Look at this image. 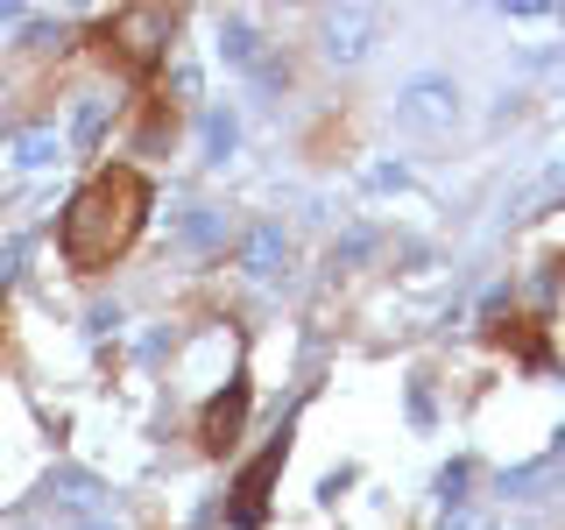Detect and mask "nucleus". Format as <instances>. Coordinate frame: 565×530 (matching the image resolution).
Here are the masks:
<instances>
[{
	"label": "nucleus",
	"instance_id": "obj_16",
	"mask_svg": "<svg viewBox=\"0 0 565 530\" xmlns=\"http://www.w3.org/2000/svg\"><path fill=\"white\" fill-rule=\"evenodd\" d=\"M438 530H494V523L481 517V509H467V502H452V509H446V523H438Z\"/></svg>",
	"mask_w": 565,
	"mask_h": 530
},
{
	"label": "nucleus",
	"instance_id": "obj_7",
	"mask_svg": "<svg viewBox=\"0 0 565 530\" xmlns=\"http://www.w3.org/2000/svg\"><path fill=\"white\" fill-rule=\"evenodd\" d=\"M282 262H290V234H282V226H247L241 269L255 276V283H269V276H282Z\"/></svg>",
	"mask_w": 565,
	"mask_h": 530
},
{
	"label": "nucleus",
	"instance_id": "obj_17",
	"mask_svg": "<svg viewBox=\"0 0 565 530\" xmlns=\"http://www.w3.org/2000/svg\"><path fill=\"white\" fill-rule=\"evenodd\" d=\"M537 14H552V0H502V22H537Z\"/></svg>",
	"mask_w": 565,
	"mask_h": 530
},
{
	"label": "nucleus",
	"instance_id": "obj_6",
	"mask_svg": "<svg viewBox=\"0 0 565 530\" xmlns=\"http://www.w3.org/2000/svg\"><path fill=\"white\" fill-rule=\"evenodd\" d=\"M241 417H247V382H226L220 396L199 411V446L205 453H226V446H234V432H241Z\"/></svg>",
	"mask_w": 565,
	"mask_h": 530
},
{
	"label": "nucleus",
	"instance_id": "obj_18",
	"mask_svg": "<svg viewBox=\"0 0 565 530\" xmlns=\"http://www.w3.org/2000/svg\"><path fill=\"white\" fill-rule=\"evenodd\" d=\"M459 488H467V467H459V459H452V467H446V474H438V495H446V509L459 502Z\"/></svg>",
	"mask_w": 565,
	"mask_h": 530
},
{
	"label": "nucleus",
	"instance_id": "obj_3",
	"mask_svg": "<svg viewBox=\"0 0 565 530\" xmlns=\"http://www.w3.org/2000/svg\"><path fill=\"white\" fill-rule=\"evenodd\" d=\"M375 43H382V14L375 8H326L318 14V50H326V64H367L375 57Z\"/></svg>",
	"mask_w": 565,
	"mask_h": 530
},
{
	"label": "nucleus",
	"instance_id": "obj_12",
	"mask_svg": "<svg viewBox=\"0 0 565 530\" xmlns=\"http://www.w3.org/2000/svg\"><path fill=\"white\" fill-rule=\"evenodd\" d=\"M99 135H106V106L93 99V106H78V120H71V141H78V149H93Z\"/></svg>",
	"mask_w": 565,
	"mask_h": 530
},
{
	"label": "nucleus",
	"instance_id": "obj_19",
	"mask_svg": "<svg viewBox=\"0 0 565 530\" xmlns=\"http://www.w3.org/2000/svg\"><path fill=\"white\" fill-rule=\"evenodd\" d=\"M93 530H106V523H93Z\"/></svg>",
	"mask_w": 565,
	"mask_h": 530
},
{
	"label": "nucleus",
	"instance_id": "obj_13",
	"mask_svg": "<svg viewBox=\"0 0 565 530\" xmlns=\"http://www.w3.org/2000/svg\"><path fill=\"white\" fill-rule=\"evenodd\" d=\"M50 495H57L64 509H93V481H85V474H64V481H50Z\"/></svg>",
	"mask_w": 565,
	"mask_h": 530
},
{
	"label": "nucleus",
	"instance_id": "obj_8",
	"mask_svg": "<svg viewBox=\"0 0 565 530\" xmlns=\"http://www.w3.org/2000/svg\"><path fill=\"white\" fill-rule=\"evenodd\" d=\"M8 156H14V170H43V163H57L64 156V135L57 128H22L8 141Z\"/></svg>",
	"mask_w": 565,
	"mask_h": 530
},
{
	"label": "nucleus",
	"instance_id": "obj_9",
	"mask_svg": "<svg viewBox=\"0 0 565 530\" xmlns=\"http://www.w3.org/2000/svg\"><path fill=\"white\" fill-rule=\"evenodd\" d=\"M220 57L226 64H262V35H255L247 14H226V22H220Z\"/></svg>",
	"mask_w": 565,
	"mask_h": 530
},
{
	"label": "nucleus",
	"instance_id": "obj_11",
	"mask_svg": "<svg viewBox=\"0 0 565 530\" xmlns=\"http://www.w3.org/2000/svg\"><path fill=\"white\" fill-rule=\"evenodd\" d=\"M234 141H241L234 114H205V163H226V156H234Z\"/></svg>",
	"mask_w": 565,
	"mask_h": 530
},
{
	"label": "nucleus",
	"instance_id": "obj_4",
	"mask_svg": "<svg viewBox=\"0 0 565 530\" xmlns=\"http://www.w3.org/2000/svg\"><path fill=\"white\" fill-rule=\"evenodd\" d=\"M396 114L411 120V128L438 135V128H452V120H459V85L438 78V71H424V78H411V85L396 93Z\"/></svg>",
	"mask_w": 565,
	"mask_h": 530
},
{
	"label": "nucleus",
	"instance_id": "obj_5",
	"mask_svg": "<svg viewBox=\"0 0 565 530\" xmlns=\"http://www.w3.org/2000/svg\"><path fill=\"white\" fill-rule=\"evenodd\" d=\"M276 467H282V438H276V446L262 453V459H247V467H241V481H234V509H226V523H234V530H255V523H262Z\"/></svg>",
	"mask_w": 565,
	"mask_h": 530
},
{
	"label": "nucleus",
	"instance_id": "obj_1",
	"mask_svg": "<svg viewBox=\"0 0 565 530\" xmlns=\"http://www.w3.org/2000/svg\"><path fill=\"white\" fill-rule=\"evenodd\" d=\"M141 220H149V177H141L135 163H106V170H93L78 191H71V205L57 220V247H64L71 269L99 276V269H114V262L135 247Z\"/></svg>",
	"mask_w": 565,
	"mask_h": 530
},
{
	"label": "nucleus",
	"instance_id": "obj_2",
	"mask_svg": "<svg viewBox=\"0 0 565 530\" xmlns=\"http://www.w3.org/2000/svg\"><path fill=\"white\" fill-rule=\"evenodd\" d=\"M170 35H177V8H120V14H106L99 43L128 78H149V71L163 64Z\"/></svg>",
	"mask_w": 565,
	"mask_h": 530
},
{
	"label": "nucleus",
	"instance_id": "obj_14",
	"mask_svg": "<svg viewBox=\"0 0 565 530\" xmlns=\"http://www.w3.org/2000/svg\"><path fill=\"white\" fill-rule=\"evenodd\" d=\"M184 241L191 247H212V241H220V212H191V220H184Z\"/></svg>",
	"mask_w": 565,
	"mask_h": 530
},
{
	"label": "nucleus",
	"instance_id": "obj_15",
	"mask_svg": "<svg viewBox=\"0 0 565 530\" xmlns=\"http://www.w3.org/2000/svg\"><path fill=\"white\" fill-rule=\"evenodd\" d=\"M403 184H411L403 163H375V170H367V191H403Z\"/></svg>",
	"mask_w": 565,
	"mask_h": 530
},
{
	"label": "nucleus",
	"instance_id": "obj_10",
	"mask_svg": "<svg viewBox=\"0 0 565 530\" xmlns=\"http://www.w3.org/2000/svg\"><path fill=\"white\" fill-rule=\"evenodd\" d=\"M552 474H558L552 453L530 459V467H509V474H502V495H516V502H537V488H552Z\"/></svg>",
	"mask_w": 565,
	"mask_h": 530
}]
</instances>
